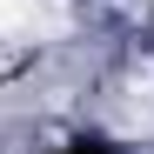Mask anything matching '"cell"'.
Returning <instances> with one entry per match:
<instances>
[{
    "mask_svg": "<svg viewBox=\"0 0 154 154\" xmlns=\"http://www.w3.org/2000/svg\"><path fill=\"white\" fill-rule=\"evenodd\" d=\"M40 27V0H0V40H20Z\"/></svg>",
    "mask_w": 154,
    "mask_h": 154,
    "instance_id": "obj_1",
    "label": "cell"
}]
</instances>
